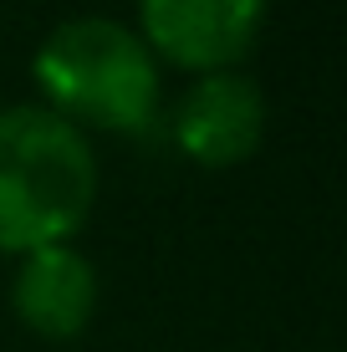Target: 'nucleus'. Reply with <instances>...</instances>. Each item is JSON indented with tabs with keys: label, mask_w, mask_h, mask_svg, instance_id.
<instances>
[{
	"label": "nucleus",
	"mask_w": 347,
	"mask_h": 352,
	"mask_svg": "<svg viewBox=\"0 0 347 352\" xmlns=\"http://www.w3.org/2000/svg\"><path fill=\"white\" fill-rule=\"evenodd\" d=\"M260 133H266V97L240 72L199 77L179 107V148L210 168L250 159Z\"/></svg>",
	"instance_id": "nucleus-4"
},
{
	"label": "nucleus",
	"mask_w": 347,
	"mask_h": 352,
	"mask_svg": "<svg viewBox=\"0 0 347 352\" xmlns=\"http://www.w3.org/2000/svg\"><path fill=\"white\" fill-rule=\"evenodd\" d=\"M10 301H16V317L26 322L36 337L71 342V337L87 332L92 311H98V271L71 245L26 250Z\"/></svg>",
	"instance_id": "nucleus-5"
},
{
	"label": "nucleus",
	"mask_w": 347,
	"mask_h": 352,
	"mask_svg": "<svg viewBox=\"0 0 347 352\" xmlns=\"http://www.w3.org/2000/svg\"><path fill=\"white\" fill-rule=\"evenodd\" d=\"M36 87L52 97V113L71 128H138L159 102V67L138 31L102 16H77L56 26L36 52Z\"/></svg>",
	"instance_id": "nucleus-2"
},
{
	"label": "nucleus",
	"mask_w": 347,
	"mask_h": 352,
	"mask_svg": "<svg viewBox=\"0 0 347 352\" xmlns=\"http://www.w3.org/2000/svg\"><path fill=\"white\" fill-rule=\"evenodd\" d=\"M143 46L189 72H230L256 46L266 0H138Z\"/></svg>",
	"instance_id": "nucleus-3"
},
{
	"label": "nucleus",
	"mask_w": 347,
	"mask_h": 352,
	"mask_svg": "<svg viewBox=\"0 0 347 352\" xmlns=\"http://www.w3.org/2000/svg\"><path fill=\"white\" fill-rule=\"evenodd\" d=\"M98 199V159L52 107H0V250L67 245Z\"/></svg>",
	"instance_id": "nucleus-1"
}]
</instances>
